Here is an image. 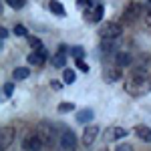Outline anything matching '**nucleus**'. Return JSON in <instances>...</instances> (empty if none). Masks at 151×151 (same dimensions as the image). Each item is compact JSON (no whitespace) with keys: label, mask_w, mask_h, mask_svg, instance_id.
<instances>
[{"label":"nucleus","mask_w":151,"mask_h":151,"mask_svg":"<svg viewBox=\"0 0 151 151\" xmlns=\"http://www.w3.org/2000/svg\"><path fill=\"white\" fill-rule=\"evenodd\" d=\"M125 91H127L131 97H143L151 91V77L145 69H137L129 75L125 83H123Z\"/></svg>","instance_id":"1"},{"label":"nucleus","mask_w":151,"mask_h":151,"mask_svg":"<svg viewBox=\"0 0 151 151\" xmlns=\"http://www.w3.org/2000/svg\"><path fill=\"white\" fill-rule=\"evenodd\" d=\"M121 35H123L121 24H119V22H113V20L105 22L103 26L99 28V36H101L103 40H115V38H119Z\"/></svg>","instance_id":"2"},{"label":"nucleus","mask_w":151,"mask_h":151,"mask_svg":"<svg viewBox=\"0 0 151 151\" xmlns=\"http://www.w3.org/2000/svg\"><path fill=\"white\" fill-rule=\"evenodd\" d=\"M36 135L40 137V141H42L45 145H52V143L57 141V129L52 127L50 123L42 121V123H38V127H36Z\"/></svg>","instance_id":"3"},{"label":"nucleus","mask_w":151,"mask_h":151,"mask_svg":"<svg viewBox=\"0 0 151 151\" xmlns=\"http://www.w3.org/2000/svg\"><path fill=\"white\" fill-rule=\"evenodd\" d=\"M58 145L63 151H75L77 149V137L69 127H63L58 133Z\"/></svg>","instance_id":"4"},{"label":"nucleus","mask_w":151,"mask_h":151,"mask_svg":"<svg viewBox=\"0 0 151 151\" xmlns=\"http://www.w3.org/2000/svg\"><path fill=\"white\" fill-rule=\"evenodd\" d=\"M141 12H143V6L139 2H129L125 6V10H123V20L125 22H135L141 16Z\"/></svg>","instance_id":"5"},{"label":"nucleus","mask_w":151,"mask_h":151,"mask_svg":"<svg viewBox=\"0 0 151 151\" xmlns=\"http://www.w3.org/2000/svg\"><path fill=\"white\" fill-rule=\"evenodd\" d=\"M42 147H45V143L40 141V137L36 133H30V135H26L22 139V149L24 151H40Z\"/></svg>","instance_id":"6"},{"label":"nucleus","mask_w":151,"mask_h":151,"mask_svg":"<svg viewBox=\"0 0 151 151\" xmlns=\"http://www.w3.org/2000/svg\"><path fill=\"white\" fill-rule=\"evenodd\" d=\"M14 141V129L12 127H2L0 129V149L6 151V147Z\"/></svg>","instance_id":"7"},{"label":"nucleus","mask_w":151,"mask_h":151,"mask_svg":"<svg viewBox=\"0 0 151 151\" xmlns=\"http://www.w3.org/2000/svg\"><path fill=\"white\" fill-rule=\"evenodd\" d=\"M123 77V73H121V67H107L103 70V79L105 83H117L119 79Z\"/></svg>","instance_id":"8"},{"label":"nucleus","mask_w":151,"mask_h":151,"mask_svg":"<svg viewBox=\"0 0 151 151\" xmlns=\"http://www.w3.org/2000/svg\"><path fill=\"white\" fill-rule=\"evenodd\" d=\"M97 135H99V127L97 125H89V127H85L83 131V143L89 147V145H93L95 139H97Z\"/></svg>","instance_id":"9"},{"label":"nucleus","mask_w":151,"mask_h":151,"mask_svg":"<svg viewBox=\"0 0 151 151\" xmlns=\"http://www.w3.org/2000/svg\"><path fill=\"white\" fill-rule=\"evenodd\" d=\"M101 18H103V4H95L93 8L89 6L87 8V20H91V22H101Z\"/></svg>","instance_id":"10"},{"label":"nucleus","mask_w":151,"mask_h":151,"mask_svg":"<svg viewBox=\"0 0 151 151\" xmlns=\"http://www.w3.org/2000/svg\"><path fill=\"white\" fill-rule=\"evenodd\" d=\"M127 135V129L123 127H109L105 131V141H117L121 139V137H125Z\"/></svg>","instance_id":"11"},{"label":"nucleus","mask_w":151,"mask_h":151,"mask_svg":"<svg viewBox=\"0 0 151 151\" xmlns=\"http://www.w3.org/2000/svg\"><path fill=\"white\" fill-rule=\"evenodd\" d=\"M67 50H70V48H67L65 45H60V47H58V52L55 55V60H52V65H55V67L65 69V65H67Z\"/></svg>","instance_id":"12"},{"label":"nucleus","mask_w":151,"mask_h":151,"mask_svg":"<svg viewBox=\"0 0 151 151\" xmlns=\"http://www.w3.org/2000/svg\"><path fill=\"white\" fill-rule=\"evenodd\" d=\"M135 135H137L143 143H151V129L147 127V125H137V127H135Z\"/></svg>","instance_id":"13"},{"label":"nucleus","mask_w":151,"mask_h":151,"mask_svg":"<svg viewBox=\"0 0 151 151\" xmlns=\"http://www.w3.org/2000/svg\"><path fill=\"white\" fill-rule=\"evenodd\" d=\"M45 60H47V52L45 50H32L28 55V63L30 65H45Z\"/></svg>","instance_id":"14"},{"label":"nucleus","mask_w":151,"mask_h":151,"mask_svg":"<svg viewBox=\"0 0 151 151\" xmlns=\"http://www.w3.org/2000/svg\"><path fill=\"white\" fill-rule=\"evenodd\" d=\"M131 55L129 52H117L115 55V63H117V67H129L131 65Z\"/></svg>","instance_id":"15"},{"label":"nucleus","mask_w":151,"mask_h":151,"mask_svg":"<svg viewBox=\"0 0 151 151\" xmlns=\"http://www.w3.org/2000/svg\"><path fill=\"white\" fill-rule=\"evenodd\" d=\"M48 8H50V12H52V14H57V16H60V18H63V16H67L65 6H63L60 2H57V0H50V2H48Z\"/></svg>","instance_id":"16"},{"label":"nucleus","mask_w":151,"mask_h":151,"mask_svg":"<svg viewBox=\"0 0 151 151\" xmlns=\"http://www.w3.org/2000/svg\"><path fill=\"white\" fill-rule=\"evenodd\" d=\"M12 77H14L16 81H24V79L30 77V70L26 69V67H16V69L12 70Z\"/></svg>","instance_id":"17"},{"label":"nucleus","mask_w":151,"mask_h":151,"mask_svg":"<svg viewBox=\"0 0 151 151\" xmlns=\"http://www.w3.org/2000/svg\"><path fill=\"white\" fill-rule=\"evenodd\" d=\"M93 117H95V113L91 109H83V111L77 113V121L79 123H89V121H93Z\"/></svg>","instance_id":"18"},{"label":"nucleus","mask_w":151,"mask_h":151,"mask_svg":"<svg viewBox=\"0 0 151 151\" xmlns=\"http://www.w3.org/2000/svg\"><path fill=\"white\" fill-rule=\"evenodd\" d=\"M75 81H77V75H75L73 69H65L63 70V83H65V85H73Z\"/></svg>","instance_id":"19"},{"label":"nucleus","mask_w":151,"mask_h":151,"mask_svg":"<svg viewBox=\"0 0 151 151\" xmlns=\"http://www.w3.org/2000/svg\"><path fill=\"white\" fill-rule=\"evenodd\" d=\"M69 52H70V57L75 58V60H83V58H85V48L83 47H73Z\"/></svg>","instance_id":"20"},{"label":"nucleus","mask_w":151,"mask_h":151,"mask_svg":"<svg viewBox=\"0 0 151 151\" xmlns=\"http://www.w3.org/2000/svg\"><path fill=\"white\" fill-rule=\"evenodd\" d=\"M28 45L35 48V50H42V40L36 38V36H28Z\"/></svg>","instance_id":"21"},{"label":"nucleus","mask_w":151,"mask_h":151,"mask_svg":"<svg viewBox=\"0 0 151 151\" xmlns=\"http://www.w3.org/2000/svg\"><path fill=\"white\" fill-rule=\"evenodd\" d=\"M14 35L16 36H28V30H26L24 24H16V26H14Z\"/></svg>","instance_id":"22"},{"label":"nucleus","mask_w":151,"mask_h":151,"mask_svg":"<svg viewBox=\"0 0 151 151\" xmlns=\"http://www.w3.org/2000/svg\"><path fill=\"white\" fill-rule=\"evenodd\" d=\"M8 2V6L14 8V10H18V8H22L24 4H26V0H6Z\"/></svg>","instance_id":"23"},{"label":"nucleus","mask_w":151,"mask_h":151,"mask_svg":"<svg viewBox=\"0 0 151 151\" xmlns=\"http://www.w3.org/2000/svg\"><path fill=\"white\" fill-rule=\"evenodd\" d=\"M73 109H75L73 103H60L58 105V111H60V113H69V111H73Z\"/></svg>","instance_id":"24"},{"label":"nucleus","mask_w":151,"mask_h":151,"mask_svg":"<svg viewBox=\"0 0 151 151\" xmlns=\"http://www.w3.org/2000/svg\"><path fill=\"white\" fill-rule=\"evenodd\" d=\"M2 91H4V97H10L12 91H14V85H12V83H6V85L2 87Z\"/></svg>","instance_id":"25"},{"label":"nucleus","mask_w":151,"mask_h":151,"mask_svg":"<svg viewBox=\"0 0 151 151\" xmlns=\"http://www.w3.org/2000/svg\"><path fill=\"white\" fill-rule=\"evenodd\" d=\"M75 63H77V69H81L83 73H89V65L85 60H75Z\"/></svg>","instance_id":"26"},{"label":"nucleus","mask_w":151,"mask_h":151,"mask_svg":"<svg viewBox=\"0 0 151 151\" xmlns=\"http://www.w3.org/2000/svg\"><path fill=\"white\" fill-rule=\"evenodd\" d=\"M115 151H133V147H131L129 143H121V145H119Z\"/></svg>","instance_id":"27"},{"label":"nucleus","mask_w":151,"mask_h":151,"mask_svg":"<svg viewBox=\"0 0 151 151\" xmlns=\"http://www.w3.org/2000/svg\"><path fill=\"white\" fill-rule=\"evenodd\" d=\"M101 48H103V50H113V42H111V40H103Z\"/></svg>","instance_id":"28"},{"label":"nucleus","mask_w":151,"mask_h":151,"mask_svg":"<svg viewBox=\"0 0 151 151\" xmlns=\"http://www.w3.org/2000/svg\"><path fill=\"white\" fill-rule=\"evenodd\" d=\"M6 36H8V30H6L4 26H0V38H2V40H6Z\"/></svg>","instance_id":"29"},{"label":"nucleus","mask_w":151,"mask_h":151,"mask_svg":"<svg viewBox=\"0 0 151 151\" xmlns=\"http://www.w3.org/2000/svg\"><path fill=\"white\" fill-rule=\"evenodd\" d=\"M50 87L58 91V89H63V83H60V81H52V83H50Z\"/></svg>","instance_id":"30"},{"label":"nucleus","mask_w":151,"mask_h":151,"mask_svg":"<svg viewBox=\"0 0 151 151\" xmlns=\"http://www.w3.org/2000/svg\"><path fill=\"white\" fill-rule=\"evenodd\" d=\"M145 24H147V28H151V10L145 14Z\"/></svg>","instance_id":"31"}]
</instances>
